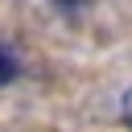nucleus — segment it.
I'll list each match as a JSON object with an SVG mask.
<instances>
[{
    "label": "nucleus",
    "instance_id": "2",
    "mask_svg": "<svg viewBox=\"0 0 132 132\" xmlns=\"http://www.w3.org/2000/svg\"><path fill=\"white\" fill-rule=\"evenodd\" d=\"M120 120L132 128V87H128V91H124V99H120Z\"/></svg>",
    "mask_w": 132,
    "mask_h": 132
},
{
    "label": "nucleus",
    "instance_id": "3",
    "mask_svg": "<svg viewBox=\"0 0 132 132\" xmlns=\"http://www.w3.org/2000/svg\"><path fill=\"white\" fill-rule=\"evenodd\" d=\"M54 8H62V12H74V8H87L91 0H50Z\"/></svg>",
    "mask_w": 132,
    "mask_h": 132
},
{
    "label": "nucleus",
    "instance_id": "1",
    "mask_svg": "<svg viewBox=\"0 0 132 132\" xmlns=\"http://www.w3.org/2000/svg\"><path fill=\"white\" fill-rule=\"evenodd\" d=\"M16 74H21V62H16V54L0 45V87H8Z\"/></svg>",
    "mask_w": 132,
    "mask_h": 132
}]
</instances>
